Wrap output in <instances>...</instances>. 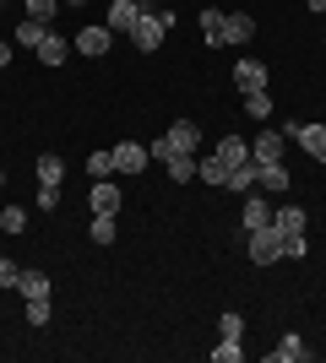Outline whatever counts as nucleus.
Returning <instances> with one entry per match:
<instances>
[{"label":"nucleus","instance_id":"nucleus-1","mask_svg":"<svg viewBox=\"0 0 326 363\" xmlns=\"http://www.w3.org/2000/svg\"><path fill=\"white\" fill-rule=\"evenodd\" d=\"M196 147H202V125H196V120H174L147 152H153L158 163H169V157H180V152H196Z\"/></svg>","mask_w":326,"mask_h":363},{"label":"nucleus","instance_id":"nucleus-2","mask_svg":"<svg viewBox=\"0 0 326 363\" xmlns=\"http://www.w3.org/2000/svg\"><path fill=\"white\" fill-rule=\"evenodd\" d=\"M169 28H174V11H158L153 0H147V11L136 16V28L125 33V38H131V44H136V49H158V44H163V33H169Z\"/></svg>","mask_w":326,"mask_h":363},{"label":"nucleus","instance_id":"nucleus-3","mask_svg":"<svg viewBox=\"0 0 326 363\" xmlns=\"http://www.w3.org/2000/svg\"><path fill=\"white\" fill-rule=\"evenodd\" d=\"M250 260H256V266L283 260V233H278L272 223H266V228H250Z\"/></svg>","mask_w":326,"mask_h":363},{"label":"nucleus","instance_id":"nucleus-4","mask_svg":"<svg viewBox=\"0 0 326 363\" xmlns=\"http://www.w3.org/2000/svg\"><path fill=\"white\" fill-rule=\"evenodd\" d=\"M283 136H288V141H299V147L310 152L315 163H326V125H288Z\"/></svg>","mask_w":326,"mask_h":363},{"label":"nucleus","instance_id":"nucleus-5","mask_svg":"<svg viewBox=\"0 0 326 363\" xmlns=\"http://www.w3.org/2000/svg\"><path fill=\"white\" fill-rule=\"evenodd\" d=\"M141 11H147V0H109V22H104V28L109 33H131Z\"/></svg>","mask_w":326,"mask_h":363},{"label":"nucleus","instance_id":"nucleus-6","mask_svg":"<svg viewBox=\"0 0 326 363\" xmlns=\"http://www.w3.org/2000/svg\"><path fill=\"white\" fill-rule=\"evenodd\" d=\"M283 147H288L283 130H261V136L250 141V163H283Z\"/></svg>","mask_w":326,"mask_h":363},{"label":"nucleus","instance_id":"nucleus-7","mask_svg":"<svg viewBox=\"0 0 326 363\" xmlns=\"http://www.w3.org/2000/svg\"><path fill=\"white\" fill-rule=\"evenodd\" d=\"M147 157H153V152L141 147V141H120V147H114V168H120V174H141Z\"/></svg>","mask_w":326,"mask_h":363},{"label":"nucleus","instance_id":"nucleus-8","mask_svg":"<svg viewBox=\"0 0 326 363\" xmlns=\"http://www.w3.org/2000/svg\"><path fill=\"white\" fill-rule=\"evenodd\" d=\"M109 44H114V33H109V28H82L77 33V55H87V60L109 55Z\"/></svg>","mask_w":326,"mask_h":363},{"label":"nucleus","instance_id":"nucleus-9","mask_svg":"<svg viewBox=\"0 0 326 363\" xmlns=\"http://www.w3.org/2000/svg\"><path fill=\"white\" fill-rule=\"evenodd\" d=\"M256 190L283 196V190H288V168H283V163H256Z\"/></svg>","mask_w":326,"mask_h":363},{"label":"nucleus","instance_id":"nucleus-10","mask_svg":"<svg viewBox=\"0 0 326 363\" xmlns=\"http://www.w3.org/2000/svg\"><path fill=\"white\" fill-rule=\"evenodd\" d=\"M234 82H239L245 92H261L266 82H272V71H266L261 60H239V65H234Z\"/></svg>","mask_w":326,"mask_h":363},{"label":"nucleus","instance_id":"nucleus-11","mask_svg":"<svg viewBox=\"0 0 326 363\" xmlns=\"http://www.w3.org/2000/svg\"><path fill=\"white\" fill-rule=\"evenodd\" d=\"M87 201H93V212L114 217V212H120V184H114V179H98V184H93V196H87Z\"/></svg>","mask_w":326,"mask_h":363},{"label":"nucleus","instance_id":"nucleus-12","mask_svg":"<svg viewBox=\"0 0 326 363\" xmlns=\"http://www.w3.org/2000/svg\"><path fill=\"white\" fill-rule=\"evenodd\" d=\"M212 157H223L229 168H245V163H250V141H245V136H223Z\"/></svg>","mask_w":326,"mask_h":363},{"label":"nucleus","instance_id":"nucleus-13","mask_svg":"<svg viewBox=\"0 0 326 363\" xmlns=\"http://www.w3.org/2000/svg\"><path fill=\"white\" fill-rule=\"evenodd\" d=\"M44 65H65V55H71V38H60V33H44V44L33 49Z\"/></svg>","mask_w":326,"mask_h":363},{"label":"nucleus","instance_id":"nucleus-14","mask_svg":"<svg viewBox=\"0 0 326 363\" xmlns=\"http://www.w3.org/2000/svg\"><path fill=\"white\" fill-rule=\"evenodd\" d=\"M305 223H310L305 206H283V212H272V228H278L283 239H288V233H305Z\"/></svg>","mask_w":326,"mask_h":363},{"label":"nucleus","instance_id":"nucleus-15","mask_svg":"<svg viewBox=\"0 0 326 363\" xmlns=\"http://www.w3.org/2000/svg\"><path fill=\"white\" fill-rule=\"evenodd\" d=\"M266 358H272V363H305V358H310V347H305V342H299V336L288 331V336L278 342V347L266 352Z\"/></svg>","mask_w":326,"mask_h":363},{"label":"nucleus","instance_id":"nucleus-16","mask_svg":"<svg viewBox=\"0 0 326 363\" xmlns=\"http://www.w3.org/2000/svg\"><path fill=\"white\" fill-rule=\"evenodd\" d=\"M266 223H272V206L261 201V190H250L245 196V233L250 228H266Z\"/></svg>","mask_w":326,"mask_h":363},{"label":"nucleus","instance_id":"nucleus-17","mask_svg":"<svg viewBox=\"0 0 326 363\" xmlns=\"http://www.w3.org/2000/svg\"><path fill=\"white\" fill-rule=\"evenodd\" d=\"M196 179H207V184H229V163H223V157H196Z\"/></svg>","mask_w":326,"mask_h":363},{"label":"nucleus","instance_id":"nucleus-18","mask_svg":"<svg viewBox=\"0 0 326 363\" xmlns=\"http://www.w3.org/2000/svg\"><path fill=\"white\" fill-rule=\"evenodd\" d=\"M16 293H22V298H49V277L44 272H22L16 277Z\"/></svg>","mask_w":326,"mask_h":363},{"label":"nucleus","instance_id":"nucleus-19","mask_svg":"<svg viewBox=\"0 0 326 363\" xmlns=\"http://www.w3.org/2000/svg\"><path fill=\"white\" fill-rule=\"evenodd\" d=\"M44 33H49V22H33V16H22V28H16V38H11V44L38 49V44H44Z\"/></svg>","mask_w":326,"mask_h":363},{"label":"nucleus","instance_id":"nucleus-20","mask_svg":"<svg viewBox=\"0 0 326 363\" xmlns=\"http://www.w3.org/2000/svg\"><path fill=\"white\" fill-rule=\"evenodd\" d=\"M163 168H169V179H174V184L196 179V152H180V157H169V163H163Z\"/></svg>","mask_w":326,"mask_h":363},{"label":"nucleus","instance_id":"nucleus-21","mask_svg":"<svg viewBox=\"0 0 326 363\" xmlns=\"http://www.w3.org/2000/svg\"><path fill=\"white\" fill-rule=\"evenodd\" d=\"M223 190H239V196H250V190H256V163L229 168V184H223Z\"/></svg>","mask_w":326,"mask_h":363},{"label":"nucleus","instance_id":"nucleus-22","mask_svg":"<svg viewBox=\"0 0 326 363\" xmlns=\"http://www.w3.org/2000/svg\"><path fill=\"white\" fill-rule=\"evenodd\" d=\"M60 179H65V163L55 152H44V157H38V184H60Z\"/></svg>","mask_w":326,"mask_h":363},{"label":"nucleus","instance_id":"nucleus-23","mask_svg":"<svg viewBox=\"0 0 326 363\" xmlns=\"http://www.w3.org/2000/svg\"><path fill=\"white\" fill-rule=\"evenodd\" d=\"M202 33H207V44H223V33H229V16H223V11H202Z\"/></svg>","mask_w":326,"mask_h":363},{"label":"nucleus","instance_id":"nucleus-24","mask_svg":"<svg viewBox=\"0 0 326 363\" xmlns=\"http://www.w3.org/2000/svg\"><path fill=\"white\" fill-rule=\"evenodd\" d=\"M245 114H250V120H266V114H272V92H245Z\"/></svg>","mask_w":326,"mask_h":363},{"label":"nucleus","instance_id":"nucleus-25","mask_svg":"<svg viewBox=\"0 0 326 363\" xmlns=\"http://www.w3.org/2000/svg\"><path fill=\"white\" fill-rule=\"evenodd\" d=\"M87 239H93V244H114V217L93 212V228H87Z\"/></svg>","mask_w":326,"mask_h":363},{"label":"nucleus","instance_id":"nucleus-26","mask_svg":"<svg viewBox=\"0 0 326 363\" xmlns=\"http://www.w3.org/2000/svg\"><path fill=\"white\" fill-rule=\"evenodd\" d=\"M250 33H256V22H250V16H229V33H223V44H245Z\"/></svg>","mask_w":326,"mask_h":363},{"label":"nucleus","instance_id":"nucleus-27","mask_svg":"<svg viewBox=\"0 0 326 363\" xmlns=\"http://www.w3.org/2000/svg\"><path fill=\"white\" fill-rule=\"evenodd\" d=\"M217 336H223V342H239V336H245V320H239V315H223V320H217Z\"/></svg>","mask_w":326,"mask_h":363},{"label":"nucleus","instance_id":"nucleus-28","mask_svg":"<svg viewBox=\"0 0 326 363\" xmlns=\"http://www.w3.org/2000/svg\"><path fill=\"white\" fill-rule=\"evenodd\" d=\"M87 174L109 179V174H114V152H93V157H87Z\"/></svg>","mask_w":326,"mask_h":363},{"label":"nucleus","instance_id":"nucleus-29","mask_svg":"<svg viewBox=\"0 0 326 363\" xmlns=\"http://www.w3.org/2000/svg\"><path fill=\"white\" fill-rule=\"evenodd\" d=\"M0 228H6V233H22V228H28V212H22V206H6V212H0Z\"/></svg>","mask_w":326,"mask_h":363},{"label":"nucleus","instance_id":"nucleus-30","mask_svg":"<svg viewBox=\"0 0 326 363\" xmlns=\"http://www.w3.org/2000/svg\"><path fill=\"white\" fill-rule=\"evenodd\" d=\"M239 358H245L239 342H217V347H212V363H239Z\"/></svg>","mask_w":326,"mask_h":363},{"label":"nucleus","instance_id":"nucleus-31","mask_svg":"<svg viewBox=\"0 0 326 363\" xmlns=\"http://www.w3.org/2000/svg\"><path fill=\"white\" fill-rule=\"evenodd\" d=\"M55 11H60V0H28V16H33V22H49Z\"/></svg>","mask_w":326,"mask_h":363},{"label":"nucleus","instance_id":"nucleus-32","mask_svg":"<svg viewBox=\"0 0 326 363\" xmlns=\"http://www.w3.org/2000/svg\"><path fill=\"white\" fill-rule=\"evenodd\" d=\"M60 206V184H38V212H55Z\"/></svg>","mask_w":326,"mask_h":363},{"label":"nucleus","instance_id":"nucleus-33","mask_svg":"<svg viewBox=\"0 0 326 363\" xmlns=\"http://www.w3.org/2000/svg\"><path fill=\"white\" fill-rule=\"evenodd\" d=\"M28 325H49V298H28Z\"/></svg>","mask_w":326,"mask_h":363},{"label":"nucleus","instance_id":"nucleus-34","mask_svg":"<svg viewBox=\"0 0 326 363\" xmlns=\"http://www.w3.org/2000/svg\"><path fill=\"white\" fill-rule=\"evenodd\" d=\"M283 260H305V233H288V239H283Z\"/></svg>","mask_w":326,"mask_h":363},{"label":"nucleus","instance_id":"nucleus-35","mask_svg":"<svg viewBox=\"0 0 326 363\" xmlns=\"http://www.w3.org/2000/svg\"><path fill=\"white\" fill-rule=\"evenodd\" d=\"M16 277H22V266H16V260H0V288H16Z\"/></svg>","mask_w":326,"mask_h":363},{"label":"nucleus","instance_id":"nucleus-36","mask_svg":"<svg viewBox=\"0 0 326 363\" xmlns=\"http://www.w3.org/2000/svg\"><path fill=\"white\" fill-rule=\"evenodd\" d=\"M6 65H11V44H6V38H0V71H6Z\"/></svg>","mask_w":326,"mask_h":363},{"label":"nucleus","instance_id":"nucleus-37","mask_svg":"<svg viewBox=\"0 0 326 363\" xmlns=\"http://www.w3.org/2000/svg\"><path fill=\"white\" fill-rule=\"evenodd\" d=\"M305 6H310V11H326V0H305Z\"/></svg>","mask_w":326,"mask_h":363},{"label":"nucleus","instance_id":"nucleus-38","mask_svg":"<svg viewBox=\"0 0 326 363\" xmlns=\"http://www.w3.org/2000/svg\"><path fill=\"white\" fill-rule=\"evenodd\" d=\"M60 6H87V0H60Z\"/></svg>","mask_w":326,"mask_h":363},{"label":"nucleus","instance_id":"nucleus-39","mask_svg":"<svg viewBox=\"0 0 326 363\" xmlns=\"http://www.w3.org/2000/svg\"><path fill=\"white\" fill-rule=\"evenodd\" d=\"M0 190H6V168H0Z\"/></svg>","mask_w":326,"mask_h":363}]
</instances>
